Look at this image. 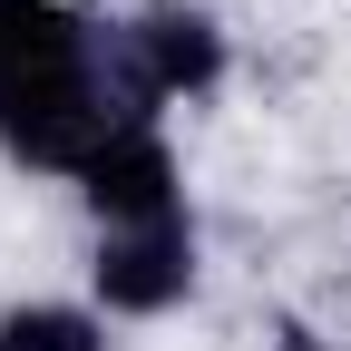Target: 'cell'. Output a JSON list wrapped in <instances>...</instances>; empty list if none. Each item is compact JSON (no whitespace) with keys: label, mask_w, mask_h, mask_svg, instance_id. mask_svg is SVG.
<instances>
[{"label":"cell","mask_w":351,"mask_h":351,"mask_svg":"<svg viewBox=\"0 0 351 351\" xmlns=\"http://www.w3.org/2000/svg\"><path fill=\"white\" fill-rule=\"evenodd\" d=\"M127 117H147L137 98L117 88L108 49L88 39V49L69 59H39L20 78H0V147H10V166H39V176H88V156H98Z\"/></svg>","instance_id":"obj_1"},{"label":"cell","mask_w":351,"mask_h":351,"mask_svg":"<svg viewBox=\"0 0 351 351\" xmlns=\"http://www.w3.org/2000/svg\"><path fill=\"white\" fill-rule=\"evenodd\" d=\"M98 49H108L117 88L147 117L176 108V98H205V88L225 78V29H215V10H186V0H156V10L98 29Z\"/></svg>","instance_id":"obj_2"},{"label":"cell","mask_w":351,"mask_h":351,"mask_svg":"<svg viewBox=\"0 0 351 351\" xmlns=\"http://www.w3.org/2000/svg\"><path fill=\"white\" fill-rule=\"evenodd\" d=\"M195 293V225H108L88 254V302L108 322H166Z\"/></svg>","instance_id":"obj_3"},{"label":"cell","mask_w":351,"mask_h":351,"mask_svg":"<svg viewBox=\"0 0 351 351\" xmlns=\"http://www.w3.org/2000/svg\"><path fill=\"white\" fill-rule=\"evenodd\" d=\"M78 205L98 215V234H108V225H176V215H186V166H176V137H166L156 117H127L117 137L88 156Z\"/></svg>","instance_id":"obj_4"},{"label":"cell","mask_w":351,"mask_h":351,"mask_svg":"<svg viewBox=\"0 0 351 351\" xmlns=\"http://www.w3.org/2000/svg\"><path fill=\"white\" fill-rule=\"evenodd\" d=\"M0 351H108V313L98 302H10Z\"/></svg>","instance_id":"obj_5"}]
</instances>
